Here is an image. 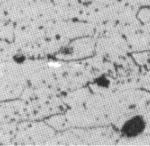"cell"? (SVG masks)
<instances>
[{
	"instance_id": "cell-1",
	"label": "cell",
	"mask_w": 150,
	"mask_h": 146,
	"mask_svg": "<svg viewBox=\"0 0 150 146\" xmlns=\"http://www.w3.org/2000/svg\"><path fill=\"white\" fill-rule=\"evenodd\" d=\"M146 126L147 123L145 119L142 115H135L125 122L121 132L127 138H135L142 133Z\"/></svg>"
}]
</instances>
